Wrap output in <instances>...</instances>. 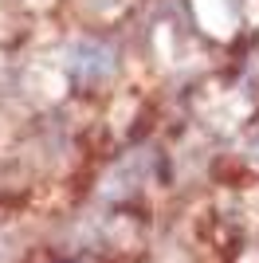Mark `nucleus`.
I'll return each instance as SVG.
<instances>
[{"instance_id":"obj_1","label":"nucleus","mask_w":259,"mask_h":263,"mask_svg":"<svg viewBox=\"0 0 259 263\" xmlns=\"http://www.w3.org/2000/svg\"><path fill=\"white\" fill-rule=\"evenodd\" d=\"M110 67H114V59H110V51L102 44H83L75 51V59H71V75L79 83H102L110 75Z\"/></svg>"}]
</instances>
